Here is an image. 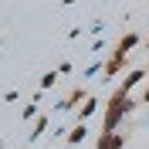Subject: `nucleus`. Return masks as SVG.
Segmentation results:
<instances>
[{
	"label": "nucleus",
	"mask_w": 149,
	"mask_h": 149,
	"mask_svg": "<svg viewBox=\"0 0 149 149\" xmlns=\"http://www.w3.org/2000/svg\"><path fill=\"white\" fill-rule=\"evenodd\" d=\"M0 149H3V142H0Z\"/></svg>",
	"instance_id": "ddd939ff"
},
{
	"label": "nucleus",
	"mask_w": 149,
	"mask_h": 149,
	"mask_svg": "<svg viewBox=\"0 0 149 149\" xmlns=\"http://www.w3.org/2000/svg\"><path fill=\"white\" fill-rule=\"evenodd\" d=\"M146 105H149V88H146Z\"/></svg>",
	"instance_id": "f8f14e48"
},
{
	"label": "nucleus",
	"mask_w": 149,
	"mask_h": 149,
	"mask_svg": "<svg viewBox=\"0 0 149 149\" xmlns=\"http://www.w3.org/2000/svg\"><path fill=\"white\" fill-rule=\"evenodd\" d=\"M85 132H88V129H85V122H78V125L68 132V146H78V142L85 139Z\"/></svg>",
	"instance_id": "6e6552de"
},
{
	"label": "nucleus",
	"mask_w": 149,
	"mask_h": 149,
	"mask_svg": "<svg viewBox=\"0 0 149 149\" xmlns=\"http://www.w3.org/2000/svg\"><path fill=\"white\" fill-rule=\"evenodd\" d=\"M78 102H88V95H85V88H74V92L71 95H68V98H65V102H58V109H61V112H65V109H74V105H78Z\"/></svg>",
	"instance_id": "39448f33"
},
{
	"label": "nucleus",
	"mask_w": 149,
	"mask_h": 149,
	"mask_svg": "<svg viewBox=\"0 0 149 149\" xmlns=\"http://www.w3.org/2000/svg\"><path fill=\"white\" fill-rule=\"evenodd\" d=\"M146 78H149V68H132V71L125 74V78H122L119 92H125V95H129L132 88H136V85H139V81H146Z\"/></svg>",
	"instance_id": "7ed1b4c3"
},
{
	"label": "nucleus",
	"mask_w": 149,
	"mask_h": 149,
	"mask_svg": "<svg viewBox=\"0 0 149 149\" xmlns=\"http://www.w3.org/2000/svg\"><path fill=\"white\" fill-rule=\"evenodd\" d=\"M136 44H139V37H136V34H122V37H119V44H115V51H112V58H109V61H119V65H125V54H129V51H132Z\"/></svg>",
	"instance_id": "f03ea898"
},
{
	"label": "nucleus",
	"mask_w": 149,
	"mask_h": 149,
	"mask_svg": "<svg viewBox=\"0 0 149 149\" xmlns=\"http://www.w3.org/2000/svg\"><path fill=\"white\" fill-rule=\"evenodd\" d=\"M58 71H61V74H71L74 68H71V61H61V65H58Z\"/></svg>",
	"instance_id": "9b49d317"
},
{
	"label": "nucleus",
	"mask_w": 149,
	"mask_h": 149,
	"mask_svg": "<svg viewBox=\"0 0 149 149\" xmlns=\"http://www.w3.org/2000/svg\"><path fill=\"white\" fill-rule=\"evenodd\" d=\"M136 109V102H132L125 92H112V98L105 102V125H102V132H115V125L122 122V115H129V112Z\"/></svg>",
	"instance_id": "f257e3e1"
},
{
	"label": "nucleus",
	"mask_w": 149,
	"mask_h": 149,
	"mask_svg": "<svg viewBox=\"0 0 149 149\" xmlns=\"http://www.w3.org/2000/svg\"><path fill=\"white\" fill-rule=\"evenodd\" d=\"M47 125H51V119H47V115H37V119H34V129H31V139H41V136L47 132Z\"/></svg>",
	"instance_id": "423d86ee"
},
{
	"label": "nucleus",
	"mask_w": 149,
	"mask_h": 149,
	"mask_svg": "<svg viewBox=\"0 0 149 149\" xmlns=\"http://www.w3.org/2000/svg\"><path fill=\"white\" fill-rule=\"evenodd\" d=\"M98 105H102V102L88 95V102H85V105H81V112H78V122H85V119H88V115H95V112H98Z\"/></svg>",
	"instance_id": "0eeeda50"
},
{
	"label": "nucleus",
	"mask_w": 149,
	"mask_h": 149,
	"mask_svg": "<svg viewBox=\"0 0 149 149\" xmlns=\"http://www.w3.org/2000/svg\"><path fill=\"white\" fill-rule=\"evenodd\" d=\"M146 47H149V41H146Z\"/></svg>",
	"instance_id": "4468645a"
},
{
	"label": "nucleus",
	"mask_w": 149,
	"mask_h": 149,
	"mask_svg": "<svg viewBox=\"0 0 149 149\" xmlns=\"http://www.w3.org/2000/svg\"><path fill=\"white\" fill-rule=\"evenodd\" d=\"M24 119H37V102L34 105H24Z\"/></svg>",
	"instance_id": "9d476101"
},
{
	"label": "nucleus",
	"mask_w": 149,
	"mask_h": 149,
	"mask_svg": "<svg viewBox=\"0 0 149 149\" xmlns=\"http://www.w3.org/2000/svg\"><path fill=\"white\" fill-rule=\"evenodd\" d=\"M122 136L119 132H102V136H98V149H122Z\"/></svg>",
	"instance_id": "20e7f679"
},
{
	"label": "nucleus",
	"mask_w": 149,
	"mask_h": 149,
	"mask_svg": "<svg viewBox=\"0 0 149 149\" xmlns=\"http://www.w3.org/2000/svg\"><path fill=\"white\" fill-rule=\"evenodd\" d=\"M58 74H61V71H44V74H41V92H47V88H54Z\"/></svg>",
	"instance_id": "1a4fd4ad"
}]
</instances>
